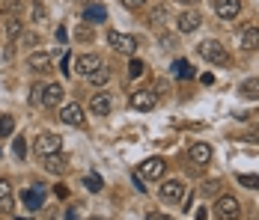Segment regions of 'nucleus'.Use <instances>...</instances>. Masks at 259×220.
Wrapping results in <instances>:
<instances>
[{
    "label": "nucleus",
    "mask_w": 259,
    "mask_h": 220,
    "mask_svg": "<svg viewBox=\"0 0 259 220\" xmlns=\"http://www.w3.org/2000/svg\"><path fill=\"white\" fill-rule=\"evenodd\" d=\"M197 54H200L203 60H208V63H218V66H224V63L230 60L227 48H224L218 39H203V42L197 45Z\"/></svg>",
    "instance_id": "1"
},
{
    "label": "nucleus",
    "mask_w": 259,
    "mask_h": 220,
    "mask_svg": "<svg viewBox=\"0 0 259 220\" xmlns=\"http://www.w3.org/2000/svg\"><path fill=\"white\" fill-rule=\"evenodd\" d=\"M60 149H63V140H60V134H54V131H42V134L36 137V155H39V158L57 155Z\"/></svg>",
    "instance_id": "2"
},
{
    "label": "nucleus",
    "mask_w": 259,
    "mask_h": 220,
    "mask_svg": "<svg viewBox=\"0 0 259 220\" xmlns=\"http://www.w3.org/2000/svg\"><path fill=\"white\" fill-rule=\"evenodd\" d=\"M214 214H218V220H238L241 217V205H238L235 196L227 194L214 202Z\"/></svg>",
    "instance_id": "3"
},
{
    "label": "nucleus",
    "mask_w": 259,
    "mask_h": 220,
    "mask_svg": "<svg viewBox=\"0 0 259 220\" xmlns=\"http://www.w3.org/2000/svg\"><path fill=\"white\" fill-rule=\"evenodd\" d=\"M107 45L116 51V54H128L131 57V54L137 51V39L128 36V33H116V30H110V33H107Z\"/></svg>",
    "instance_id": "4"
},
{
    "label": "nucleus",
    "mask_w": 259,
    "mask_h": 220,
    "mask_svg": "<svg viewBox=\"0 0 259 220\" xmlns=\"http://www.w3.org/2000/svg\"><path fill=\"white\" fill-rule=\"evenodd\" d=\"M158 196H161V202H167V205H176V202H182V196H185V185H182L179 179H167V182L161 185Z\"/></svg>",
    "instance_id": "5"
},
{
    "label": "nucleus",
    "mask_w": 259,
    "mask_h": 220,
    "mask_svg": "<svg viewBox=\"0 0 259 220\" xmlns=\"http://www.w3.org/2000/svg\"><path fill=\"white\" fill-rule=\"evenodd\" d=\"M155 104H158V93H152V90H137V93H131V107L140 110V113L155 110Z\"/></svg>",
    "instance_id": "6"
},
{
    "label": "nucleus",
    "mask_w": 259,
    "mask_h": 220,
    "mask_svg": "<svg viewBox=\"0 0 259 220\" xmlns=\"http://www.w3.org/2000/svg\"><path fill=\"white\" fill-rule=\"evenodd\" d=\"M164 170H167V161L164 158H146L140 167H137V175H143V179H161L164 175Z\"/></svg>",
    "instance_id": "7"
},
{
    "label": "nucleus",
    "mask_w": 259,
    "mask_h": 220,
    "mask_svg": "<svg viewBox=\"0 0 259 220\" xmlns=\"http://www.w3.org/2000/svg\"><path fill=\"white\" fill-rule=\"evenodd\" d=\"M60 122L80 128V125L87 122V119H83V107H80V104H75V101H72V104H66V107L60 110Z\"/></svg>",
    "instance_id": "8"
},
{
    "label": "nucleus",
    "mask_w": 259,
    "mask_h": 220,
    "mask_svg": "<svg viewBox=\"0 0 259 220\" xmlns=\"http://www.w3.org/2000/svg\"><path fill=\"white\" fill-rule=\"evenodd\" d=\"M75 69H78V74L90 77L93 72H99V69H102V57H99V54H83V57H78Z\"/></svg>",
    "instance_id": "9"
},
{
    "label": "nucleus",
    "mask_w": 259,
    "mask_h": 220,
    "mask_svg": "<svg viewBox=\"0 0 259 220\" xmlns=\"http://www.w3.org/2000/svg\"><path fill=\"white\" fill-rule=\"evenodd\" d=\"M200 24H203V15L197 9H185L179 15V33H194L200 30Z\"/></svg>",
    "instance_id": "10"
},
{
    "label": "nucleus",
    "mask_w": 259,
    "mask_h": 220,
    "mask_svg": "<svg viewBox=\"0 0 259 220\" xmlns=\"http://www.w3.org/2000/svg\"><path fill=\"white\" fill-rule=\"evenodd\" d=\"M90 110H93L96 116H107V113L113 110V98L107 96V93H96V96L90 98Z\"/></svg>",
    "instance_id": "11"
},
{
    "label": "nucleus",
    "mask_w": 259,
    "mask_h": 220,
    "mask_svg": "<svg viewBox=\"0 0 259 220\" xmlns=\"http://www.w3.org/2000/svg\"><path fill=\"white\" fill-rule=\"evenodd\" d=\"M27 66H30V72H48L51 69V54L48 51H33L27 57Z\"/></svg>",
    "instance_id": "12"
},
{
    "label": "nucleus",
    "mask_w": 259,
    "mask_h": 220,
    "mask_svg": "<svg viewBox=\"0 0 259 220\" xmlns=\"http://www.w3.org/2000/svg\"><path fill=\"white\" fill-rule=\"evenodd\" d=\"M63 96H66V93H63V86H60L57 80H51V83H45V93H42V104H45V107H57V104L63 101Z\"/></svg>",
    "instance_id": "13"
},
{
    "label": "nucleus",
    "mask_w": 259,
    "mask_h": 220,
    "mask_svg": "<svg viewBox=\"0 0 259 220\" xmlns=\"http://www.w3.org/2000/svg\"><path fill=\"white\" fill-rule=\"evenodd\" d=\"M0 211L12 214L15 211V196H12V185L6 179H0Z\"/></svg>",
    "instance_id": "14"
},
{
    "label": "nucleus",
    "mask_w": 259,
    "mask_h": 220,
    "mask_svg": "<svg viewBox=\"0 0 259 220\" xmlns=\"http://www.w3.org/2000/svg\"><path fill=\"white\" fill-rule=\"evenodd\" d=\"M214 12L230 21V18H235L241 12V0H214Z\"/></svg>",
    "instance_id": "15"
},
{
    "label": "nucleus",
    "mask_w": 259,
    "mask_h": 220,
    "mask_svg": "<svg viewBox=\"0 0 259 220\" xmlns=\"http://www.w3.org/2000/svg\"><path fill=\"white\" fill-rule=\"evenodd\" d=\"M191 161H194L197 167H206L208 161H211V146H208V143H194V146H191Z\"/></svg>",
    "instance_id": "16"
},
{
    "label": "nucleus",
    "mask_w": 259,
    "mask_h": 220,
    "mask_svg": "<svg viewBox=\"0 0 259 220\" xmlns=\"http://www.w3.org/2000/svg\"><path fill=\"white\" fill-rule=\"evenodd\" d=\"M83 18H87V24H102V21H107V9L102 3H93L83 9Z\"/></svg>",
    "instance_id": "17"
},
{
    "label": "nucleus",
    "mask_w": 259,
    "mask_h": 220,
    "mask_svg": "<svg viewBox=\"0 0 259 220\" xmlns=\"http://www.w3.org/2000/svg\"><path fill=\"white\" fill-rule=\"evenodd\" d=\"M241 48L244 51H256L259 48V27L256 24L244 27V33H241Z\"/></svg>",
    "instance_id": "18"
},
{
    "label": "nucleus",
    "mask_w": 259,
    "mask_h": 220,
    "mask_svg": "<svg viewBox=\"0 0 259 220\" xmlns=\"http://www.w3.org/2000/svg\"><path fill=\"white\" fill-rule=\"evenodd\" d=\"M42 161H45V167H48L51 172H57V175H63V172L69 170V161H66L60 152H57V155H48V158H42Z\"/></svg>",
    "instance_id": "19"
},
{
    "label": "nucleus",
    "mask_w": 259,
    "mask_h": 220,
    "mask_svg": "<svg viewBox=\"0 0 259 220\" xmlns=\"http://www.w3.org/2000/svg\"><path fill=\"white\" fill-rule=\"evenodd\" d=\"M42 199H45L42 188H30V191H24V205L30 208V211H39V208H42Z\"/></svg>",
    "instance_id": "20"
},
{
    "label": "nucleus",
    "mask_w": 259,
    "mask_h": 220,
    "mask_svg": "<svg viewBox=\"0 0 259 220\" xmlns=\"http://www.w3.org/2000/svg\"><path fill=\"white\" fill-rule=\"evenodd\" d=\"M238 93L244 98H253V101H259V77H247L241 86H238Z\"/></svg>",
    "instance_id": "21"
},
{
    "label": "nucleus",
    "mask_w": 259,
    "mask_h": 220,
    "mask_svg": "<svg viewBox=\"0 0 259 220\" xmlns=\"http://www.w3.org/2000/svg\"><path fill=\"white\" fill-rule=\"evenodd\" d=\"M173 72H176V77H179V80H191L197 69H194L188 60H176V63H173Z\"/></svg>",
    "instance_id": "22"
},
{
    "label": "nucleus",
    "mask_w": 259,
    "mask_h": 220,
    "mask_svg": "<svg viewBox=\"0 0 259 220\" xmlns=\"http://www.w3.org/2000/svg\"><path fill=\"white\" fill-rule=\"evenodd\" d=\"M21 33H24V30H21V18L9 15V18H6V36H9V39H21Z\"/></svg>",
    "instance_id": "23"
},
{
    "label": "nucleus",
    "mask_w": 259,
    "mask_h": 220,
    "mask_svg": "<svg viewBox=\"0 0 259 220\" xmlns=\"http://www.w3.org/2000/svg\"><path fill=\"white\" fill-rule=\"evenodd\" d=\"M164 21H167V6H155V9L149 12V24H152V27H161Z\"/></svg>",
    "instance_id": "24"
},
{
    "label": "nucleus",
    "mask_w": 259,
    "mask_h": 220,
    "mask_svg": "<svg viewBox=\"0 0 259 220\" xmlns=\"http://www.w3.org/2000/svg\"><path fill=\"white\" fill-rule=\"evenodd\" d=\"M143 74H146V63L134 57V60L128 63V77H134V80H137V77H143Z\"/></svg>",
    "instance_id": "25"
},
{
    "label": "nucleus",
    "mask_w": 259,
    "mask_h": 220,
    "mask_svg": "<svg viewBox=\"0 0 259 220\" xmlns=\"http://www.w3.org/2000/svg\"><path fill=\"white\" fill-rule=\"evenodd\" d=\"M12 131H15V116L3 113V116H0V137H9Z\"/></svg>",
    "instance_id": "26"
},
{
    "label": "nucleus",
    "mask_w": 259,
    "mask_h": 220,
    "mask_svg": "<svg viewBox=\"0 0 259 220\" xmlns=\"http://www.w3.org/2000/svg\"><path fill=\"white\" fill-rule=\"evenodd\" d=\"M107 80H110V69H104V66L99 69V72L90 74V83H93V86H104Z\"/></svg>",
    "instance_id": "27"
},
{
    "label": "nucleus",
    "mask_w": 259,
    "mask_h": 220,
    "mask_svg": "<svg viewBox=\"0 0 259 220\" xmlns=\"http://www.w3.org/2000/svg\"><path fill=\"white\" fill-rule=\"evenodd\" d=\"M83 188L96 194V191H102V188H104V182L99 179V175H83Z\"/></svg>",
    "instance_id": "28"
},
{
    "label": "nucleus",
    "mask_w": 259,
    "mask_h": 220,
    "mask_svg": "<svg viewBox=\"0 0 259 220\" xmlns=\"http://www.w3.org/2000/svg\"><path fill=\"white\" fill-rule=\"evenodd\" d=\"M238 185H244V188H253V191H259V175L241 172V175H238Z\"/></svg>",
    "instance_id": "29"
},
{
    "label": "nucleus",
    "mask_w": 259,
    "mask_h": 220,
    "mask_svg": "<svg viewBox=\"0 0 259 220\" xmlns=\"http://www.w3.org/2000/svg\"><path fill=\"white\" fill-rule=\"evenodd\" d=\"M158 45L170 51V48H176V45H179V39H176L173 33H161V36H158Z\"/></svg>",
    "instance_id": "30"
},
{
    "label": "nucleus",
    "mask_w": 259,
    "mask_h": 220,
    "mask_svg": "<svg viewBox=\"0 0 259 220\" xmlns=\"http://www.w3.org/2000/svg\"><path fill=\"white\" fill-rule=\"evenodd\" d=\"M42 93H45V83H33V90H30V104H42Z\"/></svg>",
    "instance_id": "31"
},
{
    "label": "nucleus",
    "mask_w": 259,
    "mask_h": 220,
    "mask_svg": "<svg viewBox=\"0 0 259 220\" xmlns=\"http://www.w3.org/2000/svg\"><path fill=\"white\" fill-rule=\"evenodd\" d=\"M12 152H15L18 158H24V155H27V140H24V137H15V143H12Z\"/></svg>",
    "instance_id": "32"
},
{
    "label": "nucleus",
    "mask_w": 259,
    "mask_h": 220,
    "mask_svg": "<svg viewBox=\"0 0 259 220\" xmlns=\"http://www.w3.org/2000/svg\"><path fill=\"white\" fill-rule=\"evenodd\" d=\"M33 21H45V6H42V0L33 3Z\"/></svg>",
    "instance_id": "33"
},
{
    "label": "nucleus",
    "mask_w": 259,
    "mask_h": 220,
    "mask_svg": "<svg viewBox=\"0 0 259 220\" xmlns=\"http://www.w3.org/2000/svg\"><path fill=\"white\" fill-rule=\"evenodd\" d=\"M60 69H63V74H66V77L72 74V54H63V60H60Z\"/></svg>",
    "instance_id": "34"
},
{
    "label": "nucleus",
    "mask_w": 259,
    "mask_h": 220,
    "mask_svg": "<svg viewBox=\"0 0 259 220\" xmlns=\"http://www.w3.org/2000/svg\"><path fill=\"white\" fill-rule=\"evenodd\" d=\"M18 42L33 48V45H39V36H36V33H21V39H18Z\"/></svg>",
    "instance_id": "35"
},
{
    "label": "nucleus",
    "mask_w": 259,
    "mask_h": 220,
    "mask_svg": "<svg viewBox=\"0 0 259 220\" xmlns=\"http://www.w3.org/2000/svg\"><path fill=\"white\" fill-rule=\"evenodd\" d=\"M122 6H128V9H140V6H146V0H122Z\"/></svg>",
    "instance_id": "36"
},
{
    "label": "nucleus",
    "mask_w": 259,
    "mask_h": 220,
    "mask_svg": "<svg viewBox=\"0 0 259 220\" xmlns=\"http://www.w3.org/2000/svg\"><path fill=\"white\" fill-rule=\"evenodd\" d=\"M146 220H173V217H170V214H161V211H149Z\"/></svg>",
    "instance_id": "37"
},
{
    "label": "nucleus",
    "mask_w": 259,
    "mask_h": 220,
    "mask_svg": "<svg viewBox=\"0 0 259 220\" xmlns=\"http://www.w3.org/2000/svg\"><path fill=\"white\" fill-rule=\"evenodd\" d=\"M57 42H63V45L69 42V33H66V27H57Z\"/></svg>",
    "instance_id": "38"
},
{
    "label": "nucleus",
    "mask_w": 259,
    "mask_h": 220,
    "mask_svg": "<svg viewBox=\"0 0 259 220\" xmlns=\"http://www.w3.org/2000/svg\"><path fill=\"white\" fill-rule=\"evenodd\" d=\"M54 191H57V196H60V199H66V196H69V188H66V185H57Z\"/></svg>",
    "instance_id": "39"
},
{
    "label": "nucleus",
    "mask_w": 259,
    "mask_h": 220,
    "mask_svg": "<svg viewBox=\"0 0 259 220\" xmlns=\"http://www.w3.org/2000/svg\"><path fill=\"white\" fill-rule=\"evenodd\" d=\"M200 80H203V86H211V83H214V74H203V77H200Z\"/></svg>",
    "instance_id": "40"
},
{
    "label": "nucleus",
    "mask_w": 259,
    "mask_h": 220,
    "mask_svg": "<svg viewBox=\"0 0 259 220\" xmlns=\"http://www.w3.org/2000/svg\"><path fill=\"white\" fill-rule=\"evenodd\" d=\"M194 220H208V211H206V208H200V211H197V217H194Z\"/></svg>",
    "instance_id": "41"
},
{
    "label": "nucleus",
    "mask_w": 259,
    "mask_h": 220,
    "mask_svg": "<svg viewBox=\"0 0 259 220\" xmlns=\"http://www.w3.org/2000/svg\"><path fill=\"white\" fill-rule=\"evenodd\" d=\"M66 220H78V211H75V208H69V211H66Z\"/></svg>",
    "instance_id": "42"
},
{
    "label": "nucleus",
    "mask_w": 259,
    "mask_h": 220,
    "mask_svg": "<svg viewBox=\"0 0 259 220\" xmlns=\"http://www.w3.org/2000/svg\"><path fill=\"white\" fill-rule=\"evenodd\" d=\"M179 3H185V6H197L200 0H179Z\"/></svg>",
    "instance_id": "43"
},
{
    "label": "nucleus",
    "mask_w": 259,
    "mask_h": 220,
    "mask_svg": "<svg viewBox=\"0 0 259 220\" xmlns=\"http://www.w3.org/2000/svg\"><path fill=\"white\" fill-rule=\"evenodd\" d=\"M90 220H104V217H90Z\"/></svg>",
    "instance_id": "44"
}]
</instances>
